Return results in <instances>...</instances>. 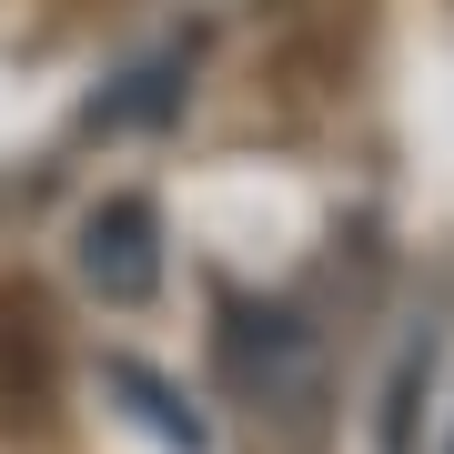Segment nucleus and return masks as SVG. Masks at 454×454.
Segmentation results:
<instances>
[{"label": "nucleus", "instance_id": "obj_2", "mask_svg": "<svg viewBox=\"0 0 454 454\" xmlns=\"http://www.w3.org/2000/svg\"><path fill=\"white\" fill-rule=\"evenodd\" d=\"M82 283L101 293V303H142V293L162 283V212H152L142 192L101 202L82 223Z\"/></svg>", "mask_w": 454, "mask_h": 454}, {"label": "nucleus", "instance_id": "obj_1", "mask_svg": "<svg viewBox=\"0 0 454 454\" xmlns=\"http://www.w3.org/2000/svg\"><path fill=\"white\" fill-rule=\"evenodd\" d=\"M61 404V324H51L41 283L0 273V424H41Z\"/></svg>", "mask_w": 454, "mask_h": 454}]
</instances>
